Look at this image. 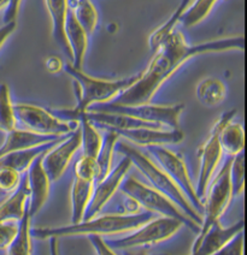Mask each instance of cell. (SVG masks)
<instances>
[{
  "label": "cell",
  "instance_id": "obj_20",
  "mask_svg": "<svg viewBox=\"0 0 247 255\" xmlns=\"http://www.w3.org/2000/svg\"><path fill=\"white\" fill-rule=\"evenodd\" d=\"M65 35L71 48L72 66L76 69H81L86 56L87 47H88V35L82 27L78 24L74 12L69 6L65 16Z\"/></svg>",
  "mask_w": 247,
  "mask_h": 255
},
{
  "label": "cell",
  "instance_id": "obj_14",
  "mask_svg": "<svg viewBox=\"0 0 247 255\" xmlns=\"http://www.w3.org/2000/svg\"><path fill=\"white\" fill-rule=\"evenodd\" d=\"M43 155H45V153L37 156L29 166L27 172H25L29 189L28 213L30 218H33L34 216H36L40 212V210L46 204L49 195L51 181H49L48 176L46 175L45 170L42 167Z\"/></svg>",
  "mask_w": 247,
  "mask_h": 255
},
{
  "label": "cell",
  "instance_id": "obj_3",
  "mask_svg": "<svg viewBox=\"0 0 247 255\" xmlns=\"http://www.w3.org/2000/svg\"><path fill=\"white\" fill-rule=\"evenodd\" d=\"M155 216L151 212H141L138 214H103L97 216L89 220H83L78 224H70L66 227L59 228H36L31 229V237L39 240L45 239H59L66 236H104V235H117L134 231L144 224L155 219Z\"/></svg>",
  "mask_w": 247,
  "mask_h": 255
},
{
  "label": "cell",
  "instance_id": "obj_33",
  "mask_svg": "<svg viewBox=\"0 0 247 255\" xmlns=\"http://www.w3.org/2000/svg\"><path fill=\"white\" fill-rule=\"evenodd\" d=\"M232 187V199L239 198L245 188V160L244 152L232 158L231 170H229Z\"/></svg>",
  "mask_w": 247,
  "mask_h": 255
},
{
  "label": "cell",
  "instance_id": "obj_44",
  "mask_svg": "<svg viewBox=\"0 0 247 255\" xmlns=\"http://www.w3.org/2000/svg\"><path fill=\"white\" fill-rule=\"evenodd\" d=\"M6 5H7V1H0V10H1V8H5Z\"/></svg>",
  "mask_w": 247,
  "mask_h": 255
},
{
  "label": "cell",
  "instance_id": "obj_38",
  "mask_svg": "<svg viewBox=\"0 0 247 255\" xmlns=\"http://www.w3.org/2000/svg\"><path fill=\"white\" fill-rule=\"evenodd\" d=\"M89 241H91L92 246L95 249V253L97 255H117L115 253V251L111 249L107 246L105 240L101 236H97V235H93V236H88Z\"/></svg>",
  "mask_w": 247,
  "mask_h": 255
},
{
  "label": "cell",
  "instance_id": "obj_45",
  "mask_svg": "<svg viewBox=\"0 0 247 255\" xmlns=\"http://www.w3.org/2000/svg\"><path fill=\"white\" fill-rule=\"evenodd\" d=\"M5 196H7L6 194H4V193H2V191H0V200H1V201L5 199Z\"/></svg>",
  "mask_w": 247,
  "mask_h": 255
},
{
  "label": "cell",
  "instance_id": "obj_35",
  "mask_svg": "<svg viewBox=\"0 0 247 255\" xmlns=\"http://www.w3.org/2000/svg\"><path fill=\"white\" fill-rule=\"evenodd\" d=\"M21 178V173L16 172L14 170L8 167H0V191L6 195L11 194L18 187Z\"/></svg>",
  "mask_w": 247,
  "mask_h": 255
},
{
  "label": "cell",
  "instance_id": "obj_15",
  "mask_svg": "<svg viewBox=\"0 0 247 255\" xmlns=\"http://www.w3.org/2000/svg\"><path fill=\"white\" fill-rule=\"evenodd\" d=\"M243 231V219L228 228L222 227L220 222H216L202 237L194 241L191 255H214Z\"/></svg>",
  "mask_w": 247,
  "mask_h": 255
},
{
  "label": "cell",
  "instance_id": "obj_42",
  "mask_svg": "<svg viewBox=\"0 0 247 255\" xmlns=\"http://www.w3.org/2000/svg\"><path fill=\"white\" fill-rule=\"evenodd\" d=\"M49 240V255H59L58 251V239H48Z\"/></svg>",
  "mask_w": 247,
  "mask_h": 255
},
{
  "label": "cell",
  "instance_id": "obj_17",
  "mask_svg": "<svg viewBox=\"0 0 247 255\" xmlns=\"http://www.w3.org/2000/svg\"><path fill=\"white\" fill-rule=\"evenodd\" d=\"M69 135V134H68ZM68 135L56 136V135H41L36 132L28 131L24 129H13L12 131L7 132L4 143L0 147V158L8 153L17 152V150L34 148V147L42 146L49 142L62 140Z\"/></svg>",
  "mask_w": 247,
  "mask_h": 255
},
{
  "label": "cell",
  "instance_id": "obj_25",
  "mask_svg": "<svg viewBox=\"0 0 247 255\" xmlns=\"http://www.w3.org/2000/svg\"><path fill=\"white\" fill-rule=\"evenodd\" d=\"M87 114V112H86ZM86 114L81 115L77 118L78 128L81 131V147H82V155L87 158L97 159L100 150L103 137L98 132L97 128L86 118Z\"/></svg>",
  "mask_w": 247,
  "mask_h": 255
},
{
  "label": "cell",
  "instance_id": "obj_40",
  "mask_svg": "<svg viewBox=\"0 0 247 255\" xmlns=\"http://www.w3.org/2000/svg\"><path fill=\"white\" fill-rule=\"evenodd\" d=\"M63 66H64V64L62 62V59L58 57L51 56L45 60L46 70H47L48 72H51V74H57V72L63 70Z\"/></svg>",
  "mask_w": 247,
  "mask_h": 255
},
{
  "label": "cell",
  "instance_id": "obj_41",
  "mask_svg": "<svg viewBox=\"0 0 247 255\" xmlns=\"http://www.w3.org/2000/svg\"><path fill=\"white\" fill-rule=\"evenodd\" d=\"M16 29V23H10V24H4L0 27V48L2 47L5 41L10 37L11 34L13 33Z\"/></svg>",
  "mask_w": 247,
  "mask_h": 255
},
{
  "label": "cell",
  "instance_id": "obj_4",
  "mask_svg": "<svg viewBox=\"0 0 247 255\" xmlns=\"http://www.w3.org/2000/svg\"><path fill=\"white\" fill-rule=\"evenodd\" d=\"M115 150L123 154V156H127L132 165H135L138 167V170L145 176V178L150 182L151 188H153V189L159 191L164 196H167L192 222L202 227V217L193 210V207L188 202V200L186 199L184 194H182V191L177 188V185L171 181L169 176L152 159H150L146 154H144L140 149L135 148L134 146H130V144H128L124 141L117 142Z\"/></svg>",
  "mask_w": 247,
  "mask_h": 255
},
{
  "label": "cell",
  "instance_id": "obj_24",
  "mask_svg": "<svg viewBox=\"0 0 247 255\" xmlns=\"http://www.w3.org/2000/svg\"><path fill=\"white\" fill-rule=\"evenodd\" d=\"M220 144L223 153L231 158L244 152L245 147V134L244 128L239 123H228L220 132Z\"/></svg>",
  "mask_w": 247,
  "mask_h": 255
},
{
  "label": "cell",
  "instance_id": "obj_1",
  "mask_svg": "<svg viewBox=\"0 0 247 255\" xmlns=\"http://www.w3.org/2000/svg\"><path fill=\"white\" fill-rule=\"evenodd\" d=\"M244 47L245 40L243 36L225 37L199 45H190L186 41L184 34L175 30L158 48L146 70L140 74L139 80L110 101V104L120 106L146 105L153 99L163 83L191 58L210 52L244 50Z\"/></svg>",
  "mask_w": 247,
  "mask_h": 255
},
{
  "label": "cell",
  "instance_id": "obj_43",
  "mask_svg": "<svg viewBox=\"0 0 247 255\" xmlns=\"http://www.w3.org/2000/svg\"><path fill=\"white\" fill-rule=\"evenodd\" d=\"M124 255H167V254H148L146 251H141V252H128V251H126Z\"/></svg>",
  "mask_w": 247,
  "mask_h": 255
},
{
  "label": "cell",
  "instance_id": "obj_18",
  "mask_svg": "<svg viewBox=\"0 0 247 255\" xmlns=\"http://www.w3.org/2000/svg\"><path fill=\"white\" fill-rule=\"evenodd\" d=\"M29 189L27 176L23 173L16 190L0 201V223H18L28 211Z\"/></svg>",
  "mask_w": 247,
  "mask_h": 255
},
{
  "label": "cell",
  "instance_id": "obj_2",
  "mask_svg": "<svg viewBox=\"0 0 247 255\" xmlns=\"http://www.w3.org/2000/svg\"><path fill=\"white\" fill-rule=\"evenodd\" d=\"M65 71L70 75L75 82V93L77 97V105L70 110H51V114L58 120L64 122H77L81 115L86 114L88 107L97 104L110 103L122 92L132 87L140 77V74L129 76L117 81H107L94 78L81 69L72 66L71 63L63 66Z\"/></svg>",
  "mask_w": 247,
  "mask_h": 255
},
{
  "label": "cell",
  "instance_id": "obj_26",
  "mask_svg": "<svg viewBox=\"0 0 247 255\" xmlns=\"http://www.w3.org/2000/svg\"><path fill=\"white\" fill-rule=\"evenodd\" d=\"M118 135L115 131L107 130L103 137L100 150L95 159L97 163V178H95V184L103 181L112 170V160H113V152H115L116 143L118 142Z\"/></svg>",
  "mask_w": 247,
  "mask_h": 255
},
{
  "label": "cell",
  "instance_id": "obj_39",
  "mask_svg": "<svg viewBox=\"0 0 247 255\" xmlns=\"http://www.w3.org/2000/svg\"><path fill=\"white\" fill-rule=\"evenodd\" d=\"M21 1H7V5L5 6L4 14V23L10 24V23H16L17 12H18Z\"/></svg>",
  "mask_w": 247,
  "mask_h": 255
},
{
  "label": "cell",
  "instance_id": "obj_32",
  "mask_svg": "<svg viewBox=\"0 0 247 255\" xmlns=\"http://www.w3.org/2000/svg\"><path fill=\"white\" fill-rule=\"evenodd\" d=\"M216 5V1L206 0V1H191L188 7L182 12L180 17V23L186 28L197 25L203 19L206 18L210 11Z\"/></svg>",
  "mask_w": 247,
  "mask_h": 255
},
{
  "label": "cell",
  "instance_id": "obj_6",
  "mask_svg": "<svg viewBox=\"0 0 247 255\" xmlns=\"http://www.w3.org/2000/svg\"><path fill=\"white\" fill-rule=\"evenodd\" d=\"M185 110V104L161 106V105H136V106H120L112 105L110 103L97 104L88 107L87 112H109L129 116L146 123L158 124L170 128L171 130L179 129V118Z\"/></svg>",
  "mask_w": 247,
  "mask_h": 255
},
{
  "label": "cell",
  "instance_id": "obj_19",
  "mask_svg": "<svg viewBox=\"0 0 247 255\" xmlns=\"http://www.w3.org/2000/svg\"><path fill=\"white\" fill-rule=\"evenodd\" d=\"M86 118L95 128H100L110 131H121V130L140 129V128H151V129H162L158 124L146 123L129 116L109 114V112H87Z\"/></svg>",
  "mask_w": 247,
  "mask_h": 255
},
{
  "label": "cell",
  "instance_id": "obj_36",
  "mask_svg": "<svg viewBox=\"0 0 247 255\" xmlns=\"http://www.w3.org/2000/svg\"><path fill=\"white\" fill-rule=\"evenodd\" d=\"M18 223H0V251H6L16 236Z\"/></svg>",
  "mask_w": 247,
  "mask_h": 255
},
{
  "label": "cell",
  "instance_id": "obj_13",
  "mask_svg": "<svg viewBox=\"0 0 247 255\" xmlns=\"http://www.w3.org/2000/svg\"><path fill=\"white\" fill-rule=\"evenodd\" d=\"M81 148V131L77 128L72 131L65 140L58 143L47 153H45L42 158V167L49 181L57 182L65 172L66 167L77 150Z\"/></svg>",
  "mask_w": 247,
  "mask_h": 255
},
{
  "label": "cell",
  "instance_id": "obj_34",
  "mask_svg": "<svg viewBox=\"0 0 247 255\" xmlns=\"http://www.w3.org/2000/svg\"><path fill=\"white\" fill-rule=\"evenodd\" d=\"M74 175L76 178L92 181L95 183V178H97V163H95V159L81 155L75 163Z\"/></svg>",
  "mask_w": 247,
  "mask_h": 255
},
{
  "label": "cell",
  "instance_id": "obj_37",
  "mask_svg": "<svg viewBox=\"0 0 247 255\" xmlns=\"http://www.w3.org/2000/svg\"><path fill=\"white\" fill-rule=\"evenodd\" d=\"M214 255H244V231L238 234L232 241Z\"/></svg>",
  "mask_w": 247,
  "mask_h": 255
},
{
  "label": "cell",
  "instance_id": "obj_23",
  "mask_svg": "<svg viewBox=\"0 0 247 255\" xmlns=\"http://www.w3.org/2000/svg\"><path fill=\"white\" fill-rule=\"evenodd\" d=\"M95 183L92 181H86L74 177V183L71 188V223L78 224L83 220L86 210L91 201L93 189Z\"/></svg>",
  "mask_w": 247,
  "mask_h": 255
},
{
  "label": "cell",
  "instance_id": "obj_21",
  "mask_svg": "<svg viewBox=\"0 0 247 255\" xmlns=\"http://www.w3.org/2000/svg\"><path fill=\"white\" fill-rule=\"evenodd\" d=\"M68 136H66V137H68ZM65 138L49 142V143L42 144V146H39V147H34V148L17 150V152L8 153V154L0 158V167H8V169H12L16 171V172L23 175V173L27 172L29 166H30L31 163L35 160L37 156L43 154V153L48 152L49 149L53 148L54 146H57L58 143H60V142L65 140Z\"/></svg>",
  "mask_w": 247,
  "mask_h": 255
},
{
  "label": "cell",
  "instance_id": "obj_30",
  "mask_svg": "<svg viewBox=\"0 0 247 255\" xmlns=\"http://www.w3.org/2000/svg\"><path fill=\"white\" fill-rule=\"evenodd\" d=\"M190 4L191 1H182L181 4H180V6L176 8L175 12L171 14L170 18L168 19L162 27L157 29L155 33L150 36V41L148 42H150L151 51H152L153 53H156V52L158 51V48L164 43L165 40L175 31V27L180 23V17H181L182 12L188 7Z\"/></svg>",
  "mask_w": 247,
  "mask_h": 255
},
{
  "label": "cell",
  "instance_id": "obj_22",
  "mask_svg": "<svg viewBox=\"0 0 247 255\" xmlns=\"http://www.w3.org/2000/svg\"><path fill=\"white\" fill-rule=\"evenodd\" d=\"M43 5L47 8L49 17H51L52 36L63 53L72 63L71 48L65 35V16L66 10H68V1H45Z\"/></svg>",
  "mask_w": 247,
  "mask_h": 255
},
{
  "label": "cell",
  "instance_id": "obj_10",
  "mask_svg": "<svg viewBox=\"0 0 247 255\" xmlns=\"http://www.w3.org/2000/svg\"><path fill=\"white\" fill-rule=\"evenodd\" d=\"M147 149L155 158L156 164L169 176L171 181L182 191L193 210L203 218V202L198 199L196 187L192 182L190 172L182 156L177 155L173 150L163 146H151L147 147Z\"/></svg>",
  "mask_w": 247,
  "mask_h": 255
},
{
  "label": "cell",
  "instance_id": "obj_9",
  "mask_svg": "<svg viewBox=\"0 0 247 255\" xmlns=\"http://www.w3.org/2000/svg\"><path fill=\"white\" fill-rule=\"evenodd\" d=\"M181 227L182 223H180L179 220L156 217L155 219L150 220L128 236L121 237V239L105 240V242L113 251L115 249L129 251V249L134 248H142L167 241L168 239L173 237Z\"/></svg>",
  "mask_w": 247,
  "mask_h": 255
},
{
  "label": "cell",
  "instance_id": "obj_29",
  "mask_svg": "<svg viewBox=\"0 0 247 255\" xmlns=\"http://www.w3.org/2000/svg\"><path fill=\"white\" fill-rule=\"evenodd\" d=\"M68 6L74 12L78 24L86 31L87 35H92L98 24V12L91 1H68Z\"/></svg>",
  "mask_w": 247,
  "mask_h": 255
},
{
  "label": "cell",
  "instance_id": "obj_8",
  "mask_svg": "<svg viewBox=\"0 0 247 255\" xmlns=\"http://www.w3.org/2000/svg\"><path fill=\"white\" fill-rule=\"evenodd\" d=\"M231 163L232 158H229L209 184L205 198L203 200V222L197 239L202 237L212 224L220 222V218L226 212L229 202L233 200L229 177Z\"/></svg>",
  "mask_w": 247,
  "mask_h": 255
},
{
  "label": "cell",
  "instance_id": "obj_28",
  "mask_svg": "<svg viewBox=\"0 0 247 255\" xmlns=\"http://www.w3.org/2000/svg\"><path fill=\"white\" fill-rule=\"evenodd\" d=\"M31 218L28 211L23 218L18 222L16 236L6 248V255H31L33 245H31Z\"/></svg>",
  "mask_w": 247,
  "mask_h": 255
},
{
  "label": "cell",
  "instance_id": "obj_31",
  "mask_svg": "<svg viewBox=\"0 0 247 255\" xmlns=\"http://www.w3.org/2000/svg\"><path fill=\"white\" fill-rule=\"evenodd\" d=\"M16 126L10 88L6 83H0V130L7 134L16 129Z\"/></svg>",
  "mask_w": 247,
  "mask_h": 255
},
{
  "label": "cell",
  "instance_id": "obj_5",
  "mask_svg": "<svg viewBox=\"0 0 247 255\" xmlns=\"http://www.w3.org/2000/svg\"><path fill=\"white\" fill-rule=\"evenodd\" d=\"M120 190L122 194L129 196L134 200L144 211L153 213L155 216L158 214L159 217L164 218H171L179 220L182 225L190 228L193 233L199 234L200 227L188 218L186 214L174 204L167 196L139 181L134 176H126L122 182Z\"/></svg>",
  "mask_w": 247,
  "mask_h": 255
},
{
  "label": "cell",
  "instance_id": "obj_16",
  "mask_svg": "<svg viewBox=\"0 0 247 255\" xmlns=\"http://www.w3.org/2000/svg\"><path fill=\"white\" fill-rule=\"evenodd\" d=\"M118 137H124L126 140L138 144V146H163L167 143H180L184 140L185 135L180 129L164 131L162 129H151V128H140V129L121 130L115 131Z\"/></svg>",
  "mask_w": 247,
  "mask_h": 255
},
{
  "label": "cell",
  "instance_id": "obj_12",
  "mask_svg": "<svg viewBox=\"0 0 247 255\" xmlns=\"http://www.w3.org/2000/svg\"><path fill=\"white\" fill-rule=\"evenodd\" d=\"M130 167H132L130 160L127 156H123L120 163L116 165L115 169L110 171L109 175L103 181L94 185L91 201H89L88 207L86 210L83 220H89L100 214L104 207L111 201L116 191L120 189L122 182L126 178Z\"/></svg>",
  "mask_w": 247,
  "mask_h": 255
},
{
  "label": "cell",
  "instance_id": "obj_11",
  "mask_svg": "<svg viewBox=\"0 0 247 255\" xmlns=\"http://www.w3.org/2000/svg\"><path fill=\"white\" fill-rule=\"evenodd\" d=\"M13 111L17 123L36 134L63 136L78 128V122L60 121L47 110L31 104H13Z\"/></svg>",
  "mask_w": 247,
  "mask_h": 255
},
{
  "label": "cell",
  "instance_id": "obj_27",
  "mask_svg": "<svg viewBox=\"0 0 247 255\" xmlns=\"http://www.w3.org/2000/svg\"><path fill=\"white\" fill-rule=\"evenodd\" d=\"M197 99L204 106L220 105L227 97L226 85L219 78H205L197 87Z\"/></svg>",
  "mask_w": 247,
  "mask_h": 255
},
{
  "label": "cell",
  "instance_id": "obj_7",
  "mask_svg": "<svg viewBox=\"0 0 247 255\" xmlns=\"http://www.w3.org/2000/svg\"><path fill=\"white\" fill-rule=\"evenodd\" d=\"M235 114H237L235 110H231V111H227L221 116L220 120L215 123L214 128L211 129L210 136L208 137V140L198 149V156L200 159V169L199 176H198L196 193L198 199L202 202L205 198L209 184H210L211 179L214 178L215 173H216L221 159H222L223 150L221 148L220 144V132L227 124L231 123Z\"/></svg>",
  "mask_w": 247,
  "mask_h": 255
}]
</instances>
